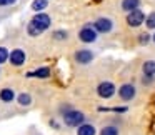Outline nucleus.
<instances>
[{"mask_svg": "<svg viewBox=\"0 0 155 135\" xmlns=\"http://www.w3.org/2000/svg\"><path fill=\"white\" fill-rule=\"evenodd\" d=\"M92 60H94V52H92V50L84 48V50H77V52H75V62H77V64L87 65V64H90Z\"/></svg>", "mask_w": 155, "mask_h": 135, "instance_id": "obj_8", "label": "nucleus"}, {"mask_svg": "<svg viewBox=\"0 0 155 135\" xmlns=\"http://www.w3.org/2000/svg\"><path fill=\"white\" fill-rule=\"evenodd\" d=\"M47 5H48L47 0H34V2H32V10L42 12L44 8H47Z\"/></svg>", "mask_w": 155, "mask_h": 135, "instance_id": "obj_15", "label": "nucleus"}, {"mask_svg": "<svg viewBox=\"0 0 155 135\" xmlns=\"http://www.w3.org/2000/svg\"><path fill=\"white\" fill-rule=\"evenodd\" d=\"M97 133V130H95V127L92 123H82L77 127V135H95Z\"/></svg>", "mask_w": 155, "mask_h": 135, "instance_id": "obj_10", "label": "nucleus"}, {"mask_svg": "<svg viewBox=\"0 0 155 135\" xmlns=\"http://www.w3.org/2000/svg\"><path fill=\"white\" fill-rule=\"evenodd\" d=\"M94 28L97 30V34H110L114 30V22L108 17H100L94 22Z\"/></svg>", "mask_w": 155, "mask_h": 135, "instance_id": "obj_3", "label": "nucleus"}, {"mask_svg": "<svg viewBox=\"0 0 155 135\" xmlns=\"http://www.w3.org/2000/svg\"><path fill=\"white\" fill-rule=\"evenodd\" d=\"M32 102V98H30V95L28 94H20L18 95V104L20 105H28Z\"/></svg>", "mask_w": 155, "mask_h": 135, "instance_id": "obj_18", "label": "nucleus"}, {"mask_svg": "<svg viewBox=\"0 0 155 135\" xmlns=\"http://www.w3.org/2000/svg\"><path fill=\"white\" fill-rule=\"evenodd\" d=\"M15 98V92L12 88H2L0 90V100L2 102H12Z\"/></svg>", "mask_w": 155, "mask_h": 135, "instance_id": "obj_12", "label": "nucleus"}, {"mask_svg": "<svg viewBox=\"0 0 155 135\" xmlns=\"http://www.w3.org/2000/svg\"><path fill=\"white\" fill-rule=\"evenodd\" d=\"M145 25L148 30H155V12L148 14V17H145Z\"/></svg>", "mask_w": 155, "mask_h": 135, "instance_id": "obj_17", "label": "nucleus"}, {"mask_svg": "<svg viewBox=\"0 0 155 135\" xmlns=\"http://www.w3.org/2000/svg\"><path fill=\"white\" fill-rule=\"evenodd\" d=\"M78 38H80V42H84V44H94V42L97 40V30H95L92 25H85V27L78 32Z\"/></svg>", "mask_w": 155, "mask_h": 135, "instance_id": "obj_5", "label": "nucleus"}, {"mask_svg": "<svg viewBox=\"0 0 155 135\" xmlns=\"http://www.w3.org/2000/svg\"><path fill=\"white\" fill-rule=\"evenodd\" d=\"M17 0H0V7H5V5H12L15 4Z\"/></svg>", "mask_w": 155, "mask_h": 135, "instance_id": "obj_23", "label": "nucleus"}, {"mask_svg": "<svg viewBox=\"0 0 155 135\" xmlns=\"http://www.w3.org/2000/svg\"><path fill=\"white\" fill-rule=\"evenodd\" d=\"M50 24H52V18L48 17L47 14L38 12V14H35L34 18L30 20V24H28V27H27V32L32 37H38V35H42L48 27H50Z\"/></svg>", "mask_w": 155, "mask_h": 135, "instance_id": "obj_1", "label": "nucleus"}, {"mask_svg": "<svg viewBox=\"0 0 155 135\" xmlns=\"http://www.w3.org/2000/svg\"><path fill=\"white\" fill-rule=\"evenodd\" d=\"M48 75H50V68H48V67H40V68H37V70H35V72H30V74H28V77L47 78Z\"/></svg>", "mask_w": 155, "mask_h": 135, "instance_id": "obj_14", "label": "nucleus"}, {"mask_svg": "<svg viewBox=\"0 0 155 135\" xmlns=\"http://www.w3.org/2000/svg\"><path fill=\"white\" fill-rule=\"evenodd\" d=\"M143 70V75H148V77H155V62L153 60H147L142 67Z\"/></svg>", "mask_w": 155, "mask_h": 135, "instance_id": "obj_13", "label": "nucleus"}, {"mask_svg": "<svg viewBox=\"0 0 155 135\" xmlns=\"http://www.w3.org/2000/svg\"><path fill=\"white\" fill-rule=\"evenodd\" d=\"M152 40H153V44H155V34H153V37H152Z\"/></svg>", "mask_w": 155, "mask_h": 135, "instance_id": "obj_24", "label": "nucleus"}, {"mask_svg": "<svg viewBox=\"0 0 155 135\" xmlns=\"http://www.w3.org/2000/svg\"><path fill=\"white\" fill-rule=\"evenodd\" d=\"M148 42H150V35L148 34H140L138 35V44L140 45H147Z\"/></svg>", "mask_w": 155, "mask_h": 135, "instance_id": "obj_20", "label": "nucleus"}, {"mask_svg": "<svg viewBox=\"0 0 155 135\" xmlns=\"http://www.w3.org/2000/svg\"><path fill=\"white\" fill-rule=\"evenodd\" d=\"M100 135H120L118 133V128L114 127V125H107L100 130Z\"/></svg>", "mask_w": 155, "mask_h": 135, "instance_id": "obj_16", "label": "nucleus"}, {"mask_svg": "<svg viewBox=\"0 0 155 135\" xmlns=\"http://www.w3.org/2000/svg\"><path fill=\"white\" fill-rule=\"evenodd\" d=\"M85 122V115L80 110H74V108H68L67 112H64V123L67 127H78Z\"/></svg>", "mask_w": 155, "mask_h": 135, "instance_id": "obj_2", "label": "nucleus"}, {"mask_svg": "<svg viewBox=\"0 0 155 135\" xmlns=\"http://www.w3.org/2000/svg\"><path fill=\"white\" fill-rule=\"evenodd\" d=\"M8 54H10V52L5 47H0V64H4V62L8 60Z\"/></svg>", "mask_w": 155, "mask_h": 135, "instance_id": "obj_19", "label": "nucleus"}, {"mask_svg": "<svg viewBox=\"0 0 155 135\" xmlns=\"http://www.w3.org/2000/svg\"><path fill=\"white\" fill-rule=\"evenodd\" d=\"M115 94V85L112 82H102L97 87V95L100 98H110Z\"/></svg>", "mask_w": 155, "mask_h": 135, "instance_id": "obj_6", "label": "nucleus"}, {"mask_svg": "<svg viewBox=\"0 0 155 135\" xmlns=\"http://www.w3.org/2000/svg\"><path fill=\"white\" fill-rule=\"evenodd\" d=\"M143 22H145V14L140 10V8L128 12V15H127V24H128V27L137 28V27H140Z\"/></svg>", "mask_w": 155, "mask_h": 135, "instance_id": "obj_4", "label": "nucleus"}, {"mask_svg": "<svg viewBox=\"0 0 155 135\" xmlns=\"http://www.w3.org/2000/svg\"><path fill=\"white\" fill-rule=\"evenodd\" d=\"M155 80V77H148V75H143V78H142V84L143 85H152Z\"/></svg>", "mask_w": 155, "mask_h": 135, "instance_id": "obj_22", "label": "nucleus"}, {"mask_svg": "<svg viewBox=\"0 0 155 135\" xmlns=\"http://www.w3.org/2000/svg\"><path fill=\"white\" fill-rule=\"evenodd\" d=\"M8 60L14 67H20V65L25 64V52L20 50V48H15L8 54Z\"/></svg>", "mask_w": 155, "mask_h": 135, "instance_id": "obj_9", "label": "nucleus"}, {"mask_svg": "<svg viewBox=\"0 0 155 135\" xmlns=\"http://www.w3.org/2000/svg\"><path fill=\"white\" fill-rule=\"evenodd\" d=\"M140 7V0H122V10L132 12Z\"/></svg>", "mask_w": 155, "mask_h": 135, "instance_id": "obj_11", "label": "nucleus"}, {"mask_svg": "<svg viewBox=\"0 0 155 135\" xmlns=\"http://www.w3.org/2000/svg\"><path fill=\"white\" fill-rule=\"evenodd\" d=\"M54 38L55 40H65V38H67V32H55L54 34Z\"/></svg>", "mask_w": 155, "mask_h": 135, "instance_id": "obj_21", "label": "nucleus"}, {"mask_svg": "<svg viewBox=\"0 0 155 135\" xmlns=\"http://www.w3.org/2000/svg\"><path fill=\"white\" fill-rule=\"evenodd\" d=\"M135 94H137V90H135V87L132 84H124L120 88H118V97H120L122 100H125V102L135 98Z\"/></svg>", "mask_w": 155, "mask_h": 135, "instance_id": "obj_7", "label": "nucleus"}]
</instances>
